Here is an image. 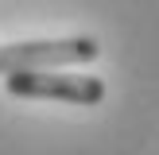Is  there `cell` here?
I'll list each match as a JSON object with an SVG mask.
<instances>
[{
	"label": "cell",
	"mask_w": 159,
	"mask_h": 155,
	"mask_svg": "<svg viewBox=\"0 0 159 155\" xmlns=\"http://www.w3.org/2000/svg\"><path fill=\"white\" fill-rule=\"evenodd\" d=\"M101 54L97 39H35V43H8L0 46V78L16 70H58V66H85Z\"/></svg>",
	"instance_id": "cell-1"
},
{
	"label": "cell",
	"mask_w": 159,
	"mask_h": 155,
	"mask_svg": "<svg viewBox=\"0 0 159 155\" xmlns=\"http://www.w3.org/2000/svg\"><path fill=\"white\" fill-rule=\"evenodd\" d=\"M12 97L27 101H74V105H97L105 97V82L89 74H54V70H16L4 74Z\"/></svg>",
	"instance_id": "cell-2"
}]
</instances>
